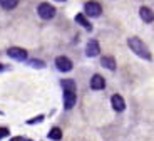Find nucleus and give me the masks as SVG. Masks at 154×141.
Returning a JSON list of instances; mask_svg holds the SVG:
<instances>
[{
    "label": "nucleus",
    "instance_id": "nucleus-10",
    "mask_svg": "<svg viewBox=\"0 0 154 141\" xmlns=\"http://www.w3.org/2000/svg\"><path fill=\"white\" fill-rule=\"evenodd\" d=\"M111 103H112V107H114L116 111H122L124 107H126V104H124V99L121 98L119 94H114V96H112Z\"/></svg>",
    "mask_w": 154,
    "mask_h": 141
},
{
    "label": "nucleus",
    "instance_id": "nucleus-11",
    "mask_svg": "<svg viewBox=\"0 0 154 141\" xmlns=\"http://www.w3.org/2000/svg\"><path fill=\"white\" fill-rule=\"evenodd\" d=\"M100 64H102V67L109 69V71H114V69H116V61H114V57H109V56H106V57L100 59Z\"/></svg>",
    "mask_w": 154,
    "mask_h": 141
},
{
    "label": "nucleus",
    "instance_id": "nucleus-1",
    "mask_svg": "<svg viewBox=\"0 0 154 141\" xmlns=\"http://www.w3.org/2000/svg\"><path fill=\"white\" fill-rule=\"evenodd\" d=\"M127 44H129V47L132 49V52L137 54L139 57L146 59V61H151V59H152V56H151L149 49L146 47V44H144V42L141 40V39H137V37H131L129 40H127Z\"/></svg>",
    "mask_w": 154,
    "mask_h": 141
},
{
    "label": "nucleus",
    "instance_id": "nucleus-14",
    "mask_svg": "<svg viewBox=\"0 0 154 141\" xmlns=\"http://www.w3.org/2000/svg\"><path fill=\"white\" fill-rule=\"evenodd\" d=\"M49 138H50V139H60V138H62V131L59 130V128H54V130H50Z\"/></svg>",
    "mask_w": 154,
    "mask_h": 141
},
{
    "label": "nucleus",
    "instance_id": "nucleus-8",
    "mask_svg": "<svg viewBox=\"0 0 154 141\" xmlns=\"http://www.w3.org/2000/svg\"><path fill=\"white\" fill-rule=\"evenodd\" d=\"M139 15H141V19H143L144 22H147V24H151L154 20V12L151 10V8H147V7L139 8Z\"/></svg>",
    "mask_w": 154,
    "mask_h": 141
},
{
    "label": "nucleus",
    "instance_id": "nucleus-12",
    "mask_svg": "<svg viewBox=\"0 0 154 141\" xmlns=\"http://www.w3.org/2000/svg\"><path fill=\"white\" fill-rule=\"evenodd\" d=\"M75 22L79 24V25H82V27H84L85 30H92V25L89 24V20L85 19V17L82 15V14H79V15H75Z\"/></svg>",
    "mask_w": 154,
    "mask_h": 141
},
{
    "label": "nucleus",
    "instance_id": "nucleus-2",
    "mask_svg": "<svg viewBox=\"0 0 154 141\" xmlns=\"http://www.w3.org/2000/svg\"><path fill=\"white\" fill-rule=\"evenodd\" d=\"M62 86L66 88V91H64V104H66V109H70L75 104V84L72 81H62Z\"/></svg>",
    "mask_w": 154,
    "mask_h": 141
},
{
    "label": "nucleus",
    "instance_id": "nucleus-4",
    "mask_svg": "<svg viewBox=\"0 0 154 141\" xmlns=\"http://www.w3.org/2000/svg\"><path fill=\"white\" fill-rule=\"evenodd\" d=\"M84 10L89 17H99L100 12H102V7H100L97 2H87V4L84 5Z\"/></svg>",
    "mask_w": 154,
    "mask_h": 141
},
{
    "label": "nucleus",
    "instance_id": "nucleus-7",
    "mask_svg": "<svg viewBox=\"0 0 154 141\" xmlns=\"http://www.w3.org/2000/svg\"><path fill=\"white\" fill-rule=\"evenodd\" d=\"M91 88H92L94 91L104 89V88H106V81H104V77H102V76H99V74L92 76V79H91Z\"/></svg>",
    "mask_w": 154,
    "mask_h": 141
},
{
    "label": "nucleus",
    "instance_id": "nucleus-15",
    "mask_svg": "<svg viewBox=\"0 0 154 141\" xmlns=\"http://www.w3.org/2000/svg\"><path fill=\"white\" fill-rule=\"evenodd\" d=\"M8 136V130L7 128H0V138H5Z\"/></svg>",
    "mask_w": 154,
    "mask_h": 141
},
{
    "label": "nucleus",
    "instance_id": "nucleus-5",
    "mask_svg": "<svg viewBox=\"0 0 154 141\" xmlns=\"http://www.w3.org/2000/svg\"><path fill=\"white\" fill-rule=\"evenodd\" d=\"M7 54L12 59H15V61H25L27 59V50L20 49V47H10L7 50Z\"/></svg>",
    "mask_w": 154,
    "mask_h": 141
},
{
    "label": "nucleus",
    "instance_id": "nucleus-13",
    "mask_svg": "<svg viewBox=\"0 0 154 141\" xmlns=\"http://www.w3.org/2000/svg\"><path fill=\"white\" fill-rule=\"evenodd\" d=\"M17 4H19V0H0V5H2V8H5V10L15 8Z\"/></svg>",
    "mask_w": 154,
    "mask_h": 141
},
{
    "label": "nucleus",
    "instance_id": "nucleus-9",
    "mask_svg": "<svg viewBox=\"0 0 154 141\" xmlns=\"http://www.w3.org/2000/svg\"><path fill=\"white\" fill-rule=\"evenodd\" d=\"M85 54H87L89 57H96L97 54H99V44L96 40H91L85 47Z\"/></svg>",
    "mask_w": 154,
    "mask_h": 141
},
{
    "label": "nucleus",
    "instance_id": "nucleus-3",
    "mask_svg": "<svg viewBox=\"0 0 154 141\" xmlns=\"http://www.w3.org/2000/svg\"><path fill=\"white\" fill-rule=\"evenodd\" d=\"M37 12H38V15L42 17V19H45V20L52 19V17L55 15V8L50 4H40L37 7Z\"/></svg>",
    "mask_w": 154,
    "mask_h": 141
},
{
    "label": "nucleus",
    "instance_id": "nucleus-16",
    "mask_svg": "<svg viewBox=\"0 0 154 141\" xmlns=\"http://www.w3.org/2000/svg\"><path fill=\"white\" fill-rule=\"evenodd\" d=\"M30 64L34 67H44V62H40V61H30Z\"/></svg>",
    "mask_w": 154,
    "mask_h": 141
},
{
    "label": "nucleus",
    "instance_id": "nucleus-17",
    "mask_svg": "<svg viewBox=\"0 0 154 141\" xmlns=\"http://www.w3.org/2000/svg\"><path fill=\"white\" fill-rule=\"evenodd\" d=\"M59 2H66V0H59Z\"/></svg>",
    "mask_w": 154,
    "mask_h": 141
},
{
    "label": "nucleus",
    "instance_id": "nucleus-6",
    "mask_svg": "<svg viewBox=\"0 0 154 141\" xmlns=\"http://www.w3.org/2000/svg\"><path fill=\"white\" fill-rule=\"evenodd\" d=\"M55 67L59 71H62V72H69L70 69H72V62L67 57H57L55 59Z\"/></svg>",
    "mask_w": 154,
    "mask_h": 141
}]
</instances>
